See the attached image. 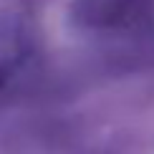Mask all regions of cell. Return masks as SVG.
I'll use <instances>...</instances> for the list:
<instances>
[{"instance_id": "1", "label": "cell", "mask_w": 154, "mask_h": 154, "mask_svg": "<svg viewBox=\"0 0 154 154\" xmlns=\"http://www.w3.org/2000/svg\"><path fill=\"white\" fill-rule=\"evenodd\" d=\"M79 15L104 28H139L152 20V0H79Z\"/></svg>"}]
</instances>
